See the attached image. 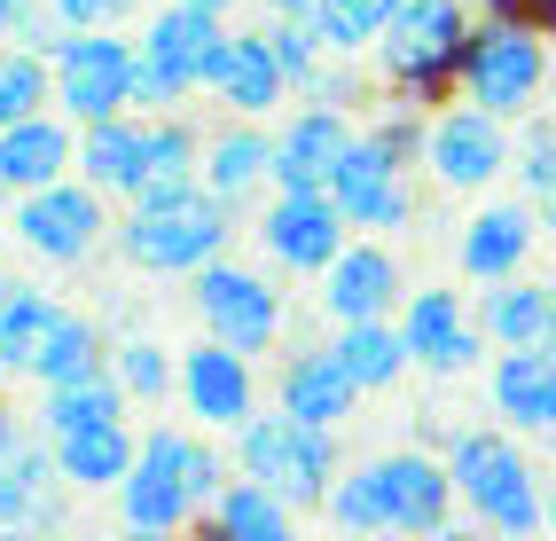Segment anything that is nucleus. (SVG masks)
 Listing matches in <instances>:
<instances>
[{
  "label": "nucleus",
  "mask_w": 556,
  "mask_h": 541,
  "mask_svg": "<svg viewBox=\"0 0 556 541\" xmlns=\"http://www.w3.org/2000/svg\"><path fill=\"white\" fill-rule=\"evenodd\" d=\"M228 487V463H219V448L180 424H150L141 431V455L134 471L118 479V526L126 533H180L189 518L212 511V494Z\"/></svg>",
  "instance_id": "obj_1"
},
{
  "label": "nucleus",
  "mask_w": 556,
  "mask_h": 541,
  "mask_svg": "<svg viewBox=\"0 0 556 541\" xmlns=\"http://www.w3.org/2000/svg\"><path fill=\"white\" fill-rule=\"evenodd\" d=\"M447 471H455V494L478 526H494V533H541L548 526V487H541L533 455L517 448L509 424L447 431Z\"/></svg>",
  "instance_id": "obj_2"
},
{
  "label": "nucleus",
  "mask_w": 556,
  "mask_h": 541,
  "mask_svg": "<svg viewBox=\"0 0 556 541\" xmlns=\"http://www.w3.org/2000/svg\"><path fill=\"white\" fill-rule=\"evenodd\" d=\"M118 260L141 267V275H197L204 260L236 243V204H219L204 180L180 197H157V204H126V221L110 228Z\"/></svg>",
  "instance_id": "obj_3"
},
{
  "label": "nucleus",
  "mask_w": 556,
  "mask_h": 541,
  "mask_svg": "<svg viewBox=\"0 0 556 541\" xmlns=\"http://www.w3.org/2000/svg\"><path fill=\"white\" fill-rule=\"evenodd\" d=\"M470 0H400L384 40H377V71L384 87L407 95V102H439L455 79H463V48H470Z\"/></svg>",
  "instance_id": "obj_4"
},
{
  "label": "nucleus",
  "mask_w": 556,
  "mask_h": 541,
  "mask_svg": "<svg viewBox=\"0 0 556 541\" xmlns=\"http://www.w3.org/2000/svg\"><path fill=\"white\" fill-rule=\"evenodd\" d=\"M548 71H556V48H548V32L526 24V16H486L470 32V48H463V95L478 102V111H494V118H533L541 102H548Z\"/></svg>",
  "instance_id": "obj_5"
},
{
  "label": "nucleus",
  "mask_w": 556,
  "mask_h": 541,
  "mask_svg": "<svg viewBox=\"0 0 556 541\" xmlns=\"http://www.w3.org/2000/svg\"><path fill=\"white\" fill-rule=\"evenodd\" d=\"M236 471L267 479L275 494L299 502V511H321L329 487H338V471H345L338 424H306V416H290V408L251 416V424L236 431Z\"/></svg>",
  "instance_id": "obj_6"
},
{
  "label": "nucleus",
  "mask_w": 556,
  "mask_h": 541,
  "mask_svg": "<svg viewBox=\"0 0 556 541\" xmlns=\"http://www.w3.org/2000/svg\"><path fill=\"white\" fill-rule=\"evenodd\" d=\"M228 40V24L189 9V0H165V9L141 24V63H134V111H180L189 95H204L212 55Z\"/></svg>",
  "instance_id": "obj_7"
},
{
  "label": "nucleus",
  "mask_w": 556,
  "mask_h": 541,
  "mask_svg": "<svg viewBox=\"0 0 556 541\" xmlns=\"http://www.w3.org/2000/svg\"><path fill=\"white\" fill-rule=\"evenodd\" d=\"M9 228H16V243L40 267H79V260H94L102 236H110V197L94 189L87 173H63V180H48V189H24L16 197Z\"/></svg>",
  "instance_id": "obj_8"
},
{
  "label": "nucleus",
  "mask_w": 556,
  "mask_h": 541,
  "mask_svg": "<svg viewBox=\"0 0 556 541\" xmlns=\"http://www.w3.org/2000/svg\"><path fill=\"white\" fill-rule=\"evenodd\" d=\"M189 306L204 322V338H228L236 353H267L282 338V291H275V275L228 260V251L189 275Z\"/></svg>",
  "instance_id": "obj_9"
},
{
  "label": "nucleus",
  "mask_w": 556,
  "mask_h": 541,
  "mask_svg": "<svg viewBox=\"0 0 556 541\" xmlns=\"http://www.w3.org/2000/svg\"><path fill=\"white\" fill-rule=\"evenodd\" d=\"M48 63H55V111H63V118L94 126V118L134 111V63H141V48L118 40V24L63 32Z\"/></svg>",
  "instance_id": "obj_10"
},
{
  "label": "nucleus",
  "mask_w": 556,
  "mask_h": 541,
  "mask_svg": "<svg viewBox=\"0 0 556 541\" xmlns=\"http://www.w3.org/2000/svg\"><path fill=\"white\" fill-rule=\"evenodd\" d=\"M509 158H517L509 118L478 111L470 95H463V102H447V111H431V126H424V173H431L447 197H478V189H494V180L509 173Z\"/></svg>",
  "instance_id": "obj_11"
},
{
  "label": "nucleus",
  "mask_w": 556,
  "mask_h": 541,
  "mask_svg": "<svg viewBox=\"0 0 556 541\" xmlns=\"http://www.w3.org/2000/svg\"><path fill=\"white\" fill-rule=\"evenodd\" d=\"M345 243H353V221L338 212L329 189H275L267 212H258V251L282 275H321Z\"/></svg>",
  "instance_id": "obj_12"
},
{
  "label": "nucleus",
  "mask_w": 556,
  "mask_h": 541,
  "mask_svg": "<svg viewBox=\"0 0 556 541\" xmlns=\"http://www.w3.org/2000/svg\"><path fill=\"white\" fill-rule=\"evenodd\" d=\"M329 197H338V212L361 228V236H392L416 221V189H407V158H392L377 134H353V150L338 158V173H329Z\"/></svg>",
  "instance_id": "obj_13"
},
{
  "label": "nucleus",
  "mask_w": 556,
  "mask_h": 541,
  "mask_svg": "<svg viewBox=\"0 0 556 541\" xmlns=\"http://www.w3.org/2000/svg\"><path fill=\"white\" fill-rule=\"evenodd\" d=\"M400 338H407V353H416V369H431V377H470L478 361H486L478 306H463V291H447V282L400 299Z\"/></svg>",
  "instance_id": "obj_14"
},
{
  "label": "nucleus",
  "mask_w": 556,
  "mask_h": 541,
  "mask_svg": "<svg viewBox=\"0 0 556 541\" xmlns=\"http://www.w3.org/2000/svg\"><path fill=\"white\" fill-rule=\"evenodd\" d=\"M180 408L204 431H243L258 416V369L251 353H236L228 338H197L180 353Z\"/></svg>",
  "instance_id": "obj_15"
},
{
  "label": "nucleus",
  "mask_w": 556,
  "mask_h": 541,
  "mask_svg": "<svg viewBox=\"0 0 556 541\" xmlns=\"http://www.w3.org/2000/svg\"><path fill=\"white\" fill-rule=\"evenodd\" d=\"M533 243H541V204L533 197H494V204H478L470 221H463L455 267L470 282H502V275H526Z\"/></svg>",
  "instance_id": "obj_16"
},
{
  "label": "nucleus",
  "mask_w": 556,
  "mask_h": 541,
  "mask_svg": "<svg viewBox=\"0 0 556 541\" xmlns=\"http://www.w3.org/2000/svg\"><path fill=\"white\" fill-rule=\"evenodd\" d=\"M486 401L517 440H556V345H494Z\"/></svg>",
  "instance_id": "obj_17"
},
{
  "label": "nucleus",
  "mask_w": 556,
  "mask_h": 541,
  "mask_svg": "<svg viewBox=\"0 0 556 541\" xmlns=\"http://www.w3.org/2000/svg\"><path fill=\"white\" fill-rule=\"evenodd\" d=\"M377 479H384V518H392V533H447L455 502H463L447 455H431V448H392V455H377Z\"/></svg>",
  "instance_id": "obj_18"
},
{
  "label": "nucleus",
  "mask_w": 556,
  "mask_h": 541,
  "mask_svg": "<svg viewBox=\"0 0 556 541\" xmlns=\"http://www.w3.org/2000/svg\"><path fill=\"white\" fill-rule=\"evenodd\" d=\"M353 111L338 102H299L282 126H275V189H329L338 158L353 150Z\"/></svg>",
  "instance_id": "obj_19"
},
{
  "label": "nucleus",
  "mask_w": 556,
  "mask_h": 541,
  "mask_svg": "<svg viewBox=\"0 0 556 541\" xmlns=\"http://www.w3.org/2000/svg\"><path fill=\"white\" fill-rule=\"evenodd\" d=\"M204 95H212L228 118H275V111H282V102H290V79H282V63H275V48H267V24H258V32H228V40H219Z\"/></svg>",
  "instance_id": "obj_20"
},
{
  "label": "nucleus",
  "mask_w": 556,
  "mask_h": 541,
  "mask_svg": "<svg viewBox=\"0 0 556 541\" xmlns=\"http://www.w3.org/2000/svg\"><path fill=\"white\" fill-rule=\"evenodd\" d=\"M407 299V282H400V260L377 243V236H361L345 243L338 260L321 267V314L329 322H368V314H400Z\"/></svg>",
  "instance_id": "obj_21"
},
{
  "label": "nucleus",
  "mask_w": 556,
  "mask_h": 541,
  "mask_svg": "<svg viewBox=\"0 0 556 541\" xmlns=\"http://www.w3.org/2000/svg\"><path fill=\"white\" fill-rule=\"evenodd\" d=\"M79 173V118L63 111H31L16 126H0V197L48 189V180Z\"/></svg>",
  "instance_id": "obj_22"
},
{
  "label": "nucleus",
  "mask_w": 556,
  "mask_h": 541,
  "mask_svg": "<svg viewBox=\"0 0 556 541\" xmlns=\"http://www.w3.org/2000/svg\"><path fill=\"white\" fill-rule=\"evenodd\" d=\"M204 189L219 204H251L258 189H275V126L267 118H228L204 141Z\"/></svg>",
  "instance_id": "obj_23"
},
{
  "label": "nucleus",
  "mask_w": 556,
  "mask_h": 541,
  "mask_svg": "<svg viewBox=\"0 0 556 541\" xmlns=\"http://www.w3.org/2000/svg\"><path fill=\"white\" fill-rule=\"evenodd\" d=\"M275 408L306 416V424H345L361 408V385H353V369L329 345H306V353H290L275 369Z\"/></svg>",
  "instance_id": "obj_24"
},
{
  "label": "nucleus",
  "mask_w": 556,
  "mask_h": 541,
  "mask_svg": "<svg viewBox=\"0 0 556 541\" xmlns=\"http://www.w3.org/2000/svg\"><path fill=\"white\" fill-rule=\"evenodd\" d=\"M478 330H486V345H556V275L478 282Z\"/></svg>",
  "instance_id": "obj_25"
},
{
  "label": "nucleus",
  "mask_w": 556,
  "mask_h": 541,
  "mask_svg": "<svg viewBox=\"0 0 556 541\" xmlns=\"http://www.w3.org/2000/svg\"><path fill=\"white\" fill-rule=\"evenodd\" d=\"M63 463H55V440H24L9 463H0V526H63Z\"/></svg>",
  "instance_id": "obj_26"
},
{
  "label": "nucleus",
  "mask_w": 556,
  "mask_h": 541,
  "mask_svg": "<svg viewBox=\"0 0 556 541\" xmlns=\"http://www.w3.org/2000/svg\"><path fill=\"white\" fill-rule=\"evenodd\" d=\"M141 165H150V111H118V118L79 126V173L102 197H134Z\"/></svg>",
  "instance_id": "obj_27"
},
{
  "label": "nucleus",
  "mask_w": 556,
  "mask_h": 541,
  "mask_svg": "<svg viewBox=\"0 0 556 541\" xmlns=\"http://www.w3.org/2000/svg\"><path fill=\"white\" fill-rule=\"evenodd\" d=\"M134 455H141V440H134V424H126V416L79 424V431H55V463H63V479L79 487V494H94V487L118 494V479L134 471Z\"/></svg>",
  "instance_id": "obj_28"
},
{
  "label": "nucleus",
  "mask_w": 556,
  "mask_h": 541,
  "mask_svg": "<svg viewBox=\"0 0 556 541\" xmlns=\"http://www.w3.org/2000/svg\"><path fill=\"white\" fill-rule=\"evenodd\" d=\"M329 353L353 369L361 392H392L407 369H416V353H407L400 338V314H368V322H338V338H329Z\"/></svg>",
  "instance_id": "obj_29"
},
{
  "label": "nucleus",
  "mask_w": 556,
  "mask_h": 541,
  "mask_svg": "<svg viewBox=\"0 0 556 541\" xmlns=\"http://www.w3.org/2000/svg\"><path fill=\"white\" fill-rule=\"evenodd\" d=\"M204 180V141L180 111H150V165H141V189L126 204H157V197H180Z\"/></svg>",
  "instance_id": "obj_30"
},
{
  "label": "nucleus",
  "mask_w": 556,
  "mask_h": 541,
  "mask_svg": "<svg viewBox=\"0 0 556 541\" xmlns=\"http://www.w3.org/2000/svg\"><path fill=\"white\" fill-rule=\"evenodd\" d=\"M228 541H282L290 526H299V502L290 494H275L267 479H251V471H236L228 487L212 494V511H204Z\"/></svg>",
  "instance_id": "obj_31"
},
{
  "label": "nucleus",
  "mask_w": 556,
  "mask_h": 541,
  "mask_svg": "<svg viewBox=\"0 0 556 541\" xmlns=\"http://www.w3.org/2000/svg\"><path fill=\"white\" fill-rule=\"evenodd\" d=\"M55 314H63V299H48L40 282L0 275V369H9V377H31V361H40Z\"/></svg>",
  "instance_id": "obj_32"
},
{
  "label": "nucleus",
  "mask_w": 556,
  "mask_h": 541,
  "mask_svg": "<svg viewBox=\"0 0 556 541\" xmlns=\"http://www.w3.org/2000/svg\"><path fill=\"white\" fill-rule=\"evenodd\" d=\"M102 369H110V338H102V322H87L79 306H63V314H55V330H48V345H40V361H31L40 392H48V385L102 377Z\"/></svg>",
  "instance_id": "obj_33"
},
{
  "label": "nucleus",
  "mask_w": 556,
  "mask_h": 541,
  "mask_svg": "<svg viewBox=\"0 0 556 541\" xmlns=\"http://www.w3.org/2000/svg\"><path fill=\"white\" fill-rule=\"evenodd\" d=\"M126 408H134V392L118 385V369H102V377H79V385H48V401H40V431L55 440V431L110 424V416H126Z\"/></svg>",
  "instance_id": "obj_34"
},
{
  "label": "nucleus",
  "mask_w": 556,
  "mask_h": 541,
  "mask_svg": "<svg viewBox=\"0 0 556 541\" xmlns=\"http://www.w3.org/2000/svg\"><path fill=\"white\" fill-rule=\"evenodd\" d=\"M400 0H314L306 24L321 32V48H338V55H368L384 40V24H392Z\"/></svg>",
  "instance_id": "obj_35"
},
{
  "label": "nucleus",
  "mask_w": 556,
  "mask_h": 541,
  "mask_svg": "<svg viewBox=\"0 0 556 541\" xmlns=\"http://www.w3.org/2000/svg\"><path fill=\"white\" fill-rule=\"evenodd\" d=\"M31 111H55V63L40 48H0V126H16Z\"/></svg>",
  "instance_id": "obj_36"
},
{
  "label": "nucleus",
  "mask_w": 556,
  "mask_h": 541,
  "mask_svg": "<svg viewBox=\"0 0 556 541\" xmlns=\"http://www.w3.org/2000/svg\"><path fill=\"white\" fill-rule=\"evenodd\" d=\"M321 518L338 526V533H392V518H384V479H377V455H368V463H353V471H338V487H329V502H321Z\"/></svg>",
  "instance_id": "obj_37"
},
{
  "label": "nucleus",
  "mask_w": 556,
  "mask_h": 541,
  "mask_svg": "<svg viewBox=\"0 0 556 541\" xmlns=\"http://www.w3.org/2000/svg\"><path fill=\"white\" fill-rule=\"evenodd\" d=\"M110 369H118V385L134 392L141 408L165 401V392H180V353H165L157 338H118V345H110Z\"/></svg>",
  "instance_id": "obj_38"
},
{
  "label": "nucleus",
  "mask_w": 556,
  "mask_h": 541,
  "mask_svg": "<svg viewBox=\"0 0 556 541\" xmlns=\"http://www.w3.org/2000/svg\"><path fill=\"white\" fill-rule=\"evenodd\" d=\"M509 173H517V189L526 197H548L556 189V118H517V158H509Z\"/></svg>",
  "instance_id": "obj_39"
},
{
  "label": "nucleus",
  "mask_w": 556,
  "mask_h": 541,
  "mask_svg": "<svg viewBox=\"0 0 556 541\" xmlns=\"http://www.w3.org/2000/svg\"><path fill=\"white\" fill-rule=\"evenodd\" d=\"M267 48H275V63H282V79H290V95H299L314 71H321V32L306 24V16H267Z\"/></svg>",
  "instance_id": "obj_40"
},
{
  "label": "nucleus",
  "mask_w": 556,
  "mask_h": 541,
  "mask_svg": "<svg viewBox=\"0 0 556 541\" xmlns=\"http://www.w3.org/2000/svg\"><path fill=\"white\" fill-rule=\"evenodd\" d=\"M63 32H94V24H126L141 0H48Z\"/></svg>",
  "instance_id": "obj_41"
},
{
  "label": "nucleus",
  "mask_w": 556,
  "mask_h": 541,
  "mask_svg": "<svg viewBox=\"0 0 556 541\" xmlns=\"http://www.w3.org/2000/svg\"><path fill=\"white\" fill-rule=\"evenodd\" d=\"M31 9H40V0H0V40H16V32H24V16Z\"/></svg>",
  "instance_id": "obj_42"
},
{
  "label": "nucleus",
  "mask_w": 556,
  "mask_h": 541,
  "mask_svg": "<svg viewBox=\"0 0 556 541\" xmlns=\"http://www.w3.org/2000/svg\"><path fill=\"white\" fill-rule=\"evenodd\" d=\"M16 448H24V424H16V408H9V401H0V463H9Z\"/></svg>",
  "instance_id": "obj_43"
},
{
  "label": "nucleus",
  "mask_w": 556,
  "mask_h": 541,
  "mask_svg": "<svg viewBox=\"0 0 556 541\" xmlns=\"http://www.w3.org/2000/svg\"><path fill=\"white\" fill-rule=\"evenodd\" d=\"M251 9H258V16H306L314 0H251Z\"/></svg>",
  "instance_id": "obj_44"
},
{
  "label": "nucleus",
  "mask_w": 556,
  "mask_h": 541,
  "mask_svg": "<svg viewBox=\"0 0 556 541\" xmlns=\"http://www.w3.org/2000/svg\"><path fill=\"white\" fill-rule=\"evenodd\" d=\"M189 9H204V16H219V24H228V16L243 9V0H189Z\"/></svg>",
  "instance_id": "obj_45"
},
{
  "label": "nucleus",
  "mask_w": 556,
  "mask_h": 541,
  "mask_svg": "<svg viewBox=\"0 0 556 541\" xmlns=\"http://www.w3.org/2000/svg\"><path fill=\"white\" fill-rule=\"evenodd\" d=\"M533 204H541V228L556 236V189H548V197H533Z\"/></svg>",
  "instance_id": "obj_46"
},
{
  "label": "nucleus",
  "mask_w": 556,
  "mask_h": 541,
  "mask_svg": "<svg viewBox=\"0 0 556 541\" xmlns=\"http://www.w3.org/2000/svg\"><path fill=\"white\" fill-rule=\"evenodd\" d=\"M548 533H556V487H548Z\"/></svg>",
  "instance_id": "obj_47"
},
{
  "label": "nucleus",
  "mask_w": 556,
  "mask_h": 541,
  "mask_svg": "<svg viewBox=\"0 0 556 541\" xmlns=\"http://www.w3.org/2000/svg\"><path fill=\"white\" fill-rule=\"evenodd\" d=\"M9 236H16V228H9V221H0V251H9Z\"/></svg>",
  "instance_id": "obj_48"
},
{
  "label": "nucleus",
  "mask_w": 556,
  "mask_h": 541,
  "mask_svg": "<svg viewBox=\"0 0 556 541\" xmlns=\"http://www.w3.org/2000/svg\"><path fill=\"white\" fill-rule=\"evenodd\" d=\"M548 95H556V71H548Z\"/></svg>",
  "instance_id": "obj_49"
},
{
  "label": "nucleus",
  "mask_w": 556,
  "mask_h": 541,
  "mask_svg": "<svg viewBox=\"0 0 556 541\" xmlns=\"http://www.w3.org/2000/svg\"><path fill=\"white\" fill-rule=\"evenodd\" d=\"M517 9H526V0H517Z\"/></svg>",
  "instance_id": "obj_50"
}]
</instances>
